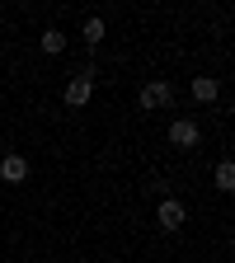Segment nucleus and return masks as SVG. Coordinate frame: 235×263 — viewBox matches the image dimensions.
Returning <instances> with one entry per match:
<instances>
[{
	"instance_id": "6",
	"label": "nucleus",
	"mask_w": 235,
	"mask_h": 263,
	"mask_svg": "<svg viewBox=\"0 0 235 263\" xmlns=\"http://www.w3.org/2000/svg\"><path fill=\"white\" fill-rule=\"evenodd\" d=\"M188 94H193V104H216V99H221V80L216 76H193Z\"/></svg>"
},
{
	"instance_id": "8",
	"label": "nucleus",
	"mask_w": 235,
	"mask_h": 263,
	"mask_svg": "<svg viewBox=\"0 0 235 263\" xmlns=\"http://www.w3.org/2000/svg\"><path fill=\"white\" fill-rule=\"evenodd\" d=\"M66 43H71V38H66V33H61V28H43V38H38V47H43L47 57H57V52H66Z\"/></svg>"
},
{
	"instance_id": "3",
	"label": "nucleus",
	"mask_w": 235,
	"mask_h": 263,
	"mask_svg": "<svg viewBox=\"0 0 235 263\" xmlns=\"http://www.w3.org/2000/svg\"><path fill=\"white\" fill-rule=\"evenodd\" d=\"M28 174H33V164H28L24 151H5V155H0V183L19 188V183H28Z\"/></svg>"
},
{
	"instance_id": "2",
	"label": "nucleus",
	"mask_w": 235,
	"mask_h": 263,
	"mask_svg": "<svg viewBox=\"0 0 235 263\" xmlns=\"http://www.w3.org/2000/svg\"><path fill=\"white\" fill-rule=\"evenodd\" d=\"M155 221H160V230H170V235H174V230H184V226H188V207L179 202L174 193H165L160 202H155Z\"/></svg>"
},
{
	"instance_id": "7",
	"label": "nucleus",
	"mask_w": 235,
	"mask_h": 263,
	"mask_svg": "<svg viewBox=\"0 0 235 263\" xmlns=\"http://www.w3.org/2000/svg\"><path fill=\"white\" fill-rule=\"evenodd\" d=\"M104 33H109V24H104V19H99V14H89V19L80 24V43H85V47L94 52L99 43H104Z\"/></svg>"
},
{
	"instance_id": "1",
	"label": "nucleus",
	"mask_w": 235,
	"mask_h": 263,
	"mask_svg": "<svg viewBox=\"0 0 235 263\" xmlns=\"http://www.w3.org/2000/svg\"><path fill=\"white\" fill-rule=\"evenodd\" d=\"M174 94H179L174 80H146L137 104H141V113H160V108H174Z\"/></svg>"
},
{
	"instance_id": "5",
	"label": "nucleus",
	"mask_w": 235,
	"mask_h": 263,
	"mask_svg": "<svg viewBox=\"0 0 235 263\" xmlns=\"http://www.w3.org/2000/svg\"><path fill=\"white\" fill-rule=\"evenodd\" d=\"M197 141H203L197 118H170V146H174V151H193Z\"/></svg>"
},
{
	"instance_id": "9",
	"label": "nucleus",
	"mask_w": 235,
	"mask_h": 263,
	"mask_svg": "<svg viewBox=\"0 0 235 263\" xmlns=\"http://www.w3.org/2000/svg\"><path fill=\"white\" fill-rule=\"evenodd\" d=\"M212 183H216V193H230L235 188V164L230 160H221L216 170H212Z\"/></svg>"
},
{
	"instance_id": "4",
	"label": "nucleus",
	"mask_w": 235,
	"mask_h": 263,
	"mask_svg": "<svg viewBox=\"0 0 235 263\" xmlns=\"http://www.w3.org/2000/svg\"><path fill=\"white\" fill-rule=\"evenodd\" d=\"M66 104H71V108H85L89 104V99H94V66H85V71H76L71 80H66Z\"/></svg>"
}]
</instances>
